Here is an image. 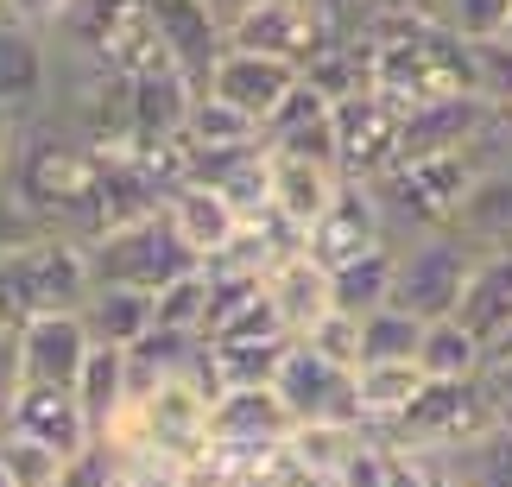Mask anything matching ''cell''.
<instances>
[{"mask_svg": "<svg viewBox=\"0 0 512 487\" xmlns=\"http://www.w3.org/2000/svg\"><path fill=\"white\" fill-rule=\"evenodd\" d=\"M45 38H51V51L102 64L114 76L177 70L165 38H159V7H152V0H70Z\"/></svg>", "mask_w": 512, "mask_h": 487, "instance_id": "cell-1", "label": "cell"}, {"mask_svg": "<svg viewBox=\"0 0 512 487\" xmlns=\"http://www.w3.org/2000/svg\"><path fill=\"white\" fill-rule=\"evenodd\" d=\"M475 171L481 159L475 152H437V159H399L392 171H380L373 197H380V216L392 228V241H411V235H443L456 228L462 216V197L475 190Z\"/></svg>", "mask_w": 512, "mask_h": 487, "instance_id": "cell-2", "label": "cell"}, {"mask_svg": "<svg viewBox=\"0 0 512 487\" xmlns=\"http://www.w3.org/2000/svg\"><path fill=\"white\" fill-rule=\"evenodd\" d=\"M83 260H89L95 285H127V291H152V298H159L171 279H184V272L203 266L184 247V235L171 228L165 203L140 222H121V228H108V235L83 241Z\"/></svg>", "mask_w": 512, "mask_h": 487, "instance_id": "cell-3", "label": "cell"}, {"mask_svg": "<svg viewBox=\"0 0 512 487\" xmlns=\"http://www.w3.org/2000/svg\"><path fill=\"white\" fill-rule=\"evenodd\" d=\"M500 418V405L487 399L481 380H424V393L411 399V412L392 424V431H373L386 443H405L418 456H449V450H468L475 437H487Z\"/></svg>", "mask_w": 512, "mask_h": 487, "instance_id": "cell-4", "label": "cell"}, {"mask_svg": "<svg viewBox=\"0 0 512 487\" xmlns=\"http://www.w3.org/2000/svg\"><path fill=\"white\" fill-rule=\"evenodd\" d=\"M475 260H481V253L468 247L456 228L399 241V279H392V304L411 310L418 323L456 317V304H462V291H468V272H475Z\"/></svg>", "mask_w": 512, "mask_h": 487, "instance_id": "cell-5", "label": "cell"}, {"mask_svg": "<svg viewBox=\"0 0 512 487\" xmlns=\"http://www.w3.org/2000/svg\"><path fill=\"white\" fill-rule=\"evenodd\" d=\"M329 38H342L336 26L323 19L317 0H253L247 13L228 19V45L234 51H266V57H285V64H310Z\"/></svg>", "mask_w": 512, "mask_h": 487, "instance_id": "cell-6", "label": "cell"}, {"mask_svg": "<svg viewBox=\"0 0 512 487\" xmlns=\"http://www.w3.org/2000/svg\"><path fill=\"white\" fill-rule=\"evenodd\" d=\"M475 190L462 197V216H456V235L475 247V253H512V127L500 114V127L475 146Z\"/></svg>", "mask_w": 512, "mask_h": 487, "instance_id": "cell-7", "label": "cell"}, {"mask_svg": "<svg viewBox=\"0 0 512 487\" xmlns=\"http://www.w3.org/2000/svg\"><path fill=\"white\" fill-rule=\"evenodd\" d=\"M386 241H392V228H386L380 197H373L367 178H342L336 203L304 228V253H310V260H323L329 272L348 266V260H361V253H373V247H386Z\"/></svg>", "mask_w": 512, "mask_h": 487, "instance_id": "cell-8", "label": "cell"}, {"mask_svg": "<svg viewBox=\"0 0 512 487\" xmlns=\"http://www.w3.org/2000/svg\"><path fill=\"white\" fill-rule=\"evenodd\" d=\"M279 399L298 412V424H361V393H354V367H336L329 355H317L310 342H291V355L279 367Z\"/></svg>", "mask_w": 512, "mask_h": 487, "instance_id": "cell-9", "label": "cell"}, {"mask_svg": "<svg viewBox=\"0 0 512 487\" xmlns=\"http://www.w3.org/2000/svg\"><path fill=\"white\" fill-rule=\"evenodd\" d=\"M399 133H405V108L386 102L380 89H361L336 102V140H342V178H380L399 165Z\"/></svg>", "mask_w": 512, "mask_h": 487, "instance_id": "cell-10", "label": "cell"}, {"mask_svg": "<svg viewBox=\"0 0 512 487\" xmlns=\"http://www.w3.org/2000/svg\"><path fill=\"white\" fill-rule=\"evenodd\" d=\"M500 127V108L481 95H449V102L405 108L399 159H437V152H475L487 133Z\"/></svg>", "mask_w": 512, "mask_h": 487, "instance_id": "cell-11", "label": "cell"}, {"mask_svg": "<svg viewBox=\"0 0 512 487\" xmlns=\"http://www.w3.org/2000/svg\"><path fill=\"white\" fill-rule=\"evenodd\" d=\"M298 431V412L279 399V386H222L209 405V443L228 450H279Z\"/></svg>", "mask_w": 512, "mask_h": 487, "instance_id": "cell-12", "label": "cell"}, {"mask_svg": "<svg viewBox=\"0 0 512 487\" xmlns=\"http://www.w3.org/2000/svg\"><path fill=\"white\" fill-rule=\"evenodd\" d=\"M266 146L279 159H317V165H336L342 171V140H336V102L323 89H310L298 76V89L285 95L279 108L266 114Z\"/></svg>", "mask_w": 512, "mask_h": 487, "instance_id": "cell-13", "label": "cell"}, {"mask_svg": "<svg viewBox=\"0 0 512 487\" xmlns=\"http://www.w3.org/2000/svg\"><path fill=\"white\" fill-rule=\"evenodd\" d=\"M51 108V38L38 26L0 19V114L19 127Z\"/></svg>", "mask_w": 512, "mask_h": 487, "instance_id": "cell-14", "label": "cell"}, {"mask_svg": "<svg viewBox=\"0 0 512 487\" xmlns=\"http://www.w3.org/2000/svg\"><path fill=\"white\" fill-rule=\"evenodd\" d=\"M19 348H26V386H76L95 336L83 310H38L19 323Z\"/></svg>", "mask_w": 512, "mask_h": 487, "instance_id": "cell-15", "label": "cell"}, {"mask_svg": "<svg viewBox=\"0 0 512 487\" xmlns=\"http://www.w3.org/2000/svg\"><path fill=\"white\" fill-rule=\"evenodd\" d=\"M152 7H159V38H165L171 64L196 89H209V70L228 51V19L215 13V0H152Z\"/></svg>", "mask_w": 512, "mask_h": 487, "instance_id": "cell-16", "label": "cell"}, {"mask_svg": "<svg viewBox=\"0 0 512 487\" xmlns=\"http://www.w3.org/2000/svg\"><path fill=\"white\" fill-rule=\"evenodd\" d=\"M298 64H285V57H266V51H222V64L209 70V89L203 95H222V102H234V108H247L253 121L266 127V114L285 102L291 89H298Z\"/></svg>", "mask_w": 512, "mask_h": 487, "instance_id": "cell-17", "label": "cell"}, {"mask_svg": "<svg viewBox=\"0 0 512 487\" xmlns=\"http://www.w3.org/2000/svg\"><path fill=\"white\" fill-rule=\"evenodd\" d=\"M7 431L38 437L45 450H57L64 462L95 443V424L83 418V405H76L70 386H19V399H13V412H7Z\"/></svg>", "mask_w": 512, "mask_h": 487, "instance_id": "cell-18", "label": "cell"}, {"mask_svg": "<svg viewBox=\"0 0 512 487\" xmlns=\"http://www.w3.org/2000/svg\"><path fill=\"white\" fill-rule=\"evenodd\" d=\"M266 298L279 304V317H285L291 336H310V329H317L329 310H336V279H329L323 260H310L304 247H291V253H279V260H272V272H266Z\"/></svg>", "mask_w": 512, "mask_h": 487, "instance_id": "cell-19", "label": "cell"}, {"mask_svg": "<svg viewBox=\"0 0 512 487\" xmlns=\"http://www.w3.org/2000/svg\"><path fill=\"white\" fill-rule=\"evenodd\" d=\"M165 216H171V228L184 235V247L196 253V260H215V253L241 235V209H234L222 190L196 184V178L165 190Z\"/></svg>", "mask_w": 512, "mask_h": 487, "instance_id": "cell-20", "label": "cell"}, {"mask_svg": "<svg viewBox=\"0 0 512 487\" xmlns=\"http://www.w3.org/2000/svg\"><path fill=\"white\" fill-rule=\"evenodd\" d=\"M342 190V171L336 165H317V159H279L272 152V216L291 222V228H310L336 203Z\"/></svg>", "mask_w": 512, "mask_h": 487, "instance_id": "cell-21", "label": "cell"}, {"mask_svg": "<svg viewBox=\"0 0 512 487\" xmlns=\"http://www.w3.org/2000/svg\"><path fill=\"white\" fill-rule=\"evenodd\" d=\"M354 393H361L367 431H392L411 412V399L424 393V367L418 361H361L354 367Z\"/></svg>", "mask_w": 512, "mask_h": 487, "instance_id": "cell-22", "label": "cell"}, {"mask_svg": "<svg viewBox=\"0 0 512 487\" xmlns=\"http://www.w3.org/2000/svg\"><path fill=\"white\" fill-rule=\"evenodd\" d=\"M70 393H76V405H83V418L95 424V437H102L108 424H114V418H121L127 405H133V367H127V348L95 342Z\"/></svg>", "mask_w": 512, "mask_h": 487, "instance_id": "cell-23", "label": "cell"}, {"mask_svg": "<svg viewBox=\"0 0 512 487\" xmlns=\"http://www.w3.org/2000/svg\"><path fill=\"white\" fill-rule=\"evenodd\" d=\"M456 323L468 336H481V348L512 323V253H481L468 272V291L456 304Z\"/></svg>", "mask_w": 512, "mask_h": 487, "instance_id": "cell-24", "label": "cell"}, {"mask_svg": "<svg viewBox=\"0 0 512 487\" xmlns=\"http://www.w3.org/2000/svg\"><path fill=\"white\" fill-rule=\"evenodd\" d=\"M196 95H203V89H196L184 70L133 76V133H146V140H171V133H184Z\"/></svg>", "mask_w": 512, "mask_h": 487, "instance_id": "cell-25", "label": "cell"}, {"mask_svg": "<svg viewBox=\"0 0 512 487\" xmlns=\"http://www.w3.org/2000/svg\"><path fill=\"white\" fill-rule=\"evenodd\" d=\"M83 323L95 342L108 348H133L152 329V291H127V285H89L83 298Z\"/></svg>", "mask_w": 512, "mask_h": 487, "instance_id": "cell-26", "label": "cell"}, {"mask_svg": "<svg viewBox=\"0 0 512 487\" xmlns=\"http://www.w3.org/2000/svg\"><path fill=\"white\" fill-rule=\"evenodd\" d=\"M336 279V310H348V317H373V310L392 304V279H399V241L373 247L361 253V260H348L329 272Z\"/></svg>", "mask_w": 512, "mask_h": 487, "instance_id": "cell-27", "label": "cell"}, {"mask_svg": "<svg viewBox=\"0 0 512 487\" xmlns=\"http://www.w3.org/2000/svg\"><path fill=\"white\" fill-rule=\"evenodd\" d=\"M266 133L247 108L222 102V95H196L190 102V121H184V146L190 152H234V146H260Z\"/></svg>", "mask_w": 512, "mask_h": 487, "instance_id": "cell-28", "label": "cell"}, {"mask_svg": "<svg viewBox=\"0 0 512 487\" xmlns=\"http://www.w3.org/2000/svg\"><path fill=\"white\" fill-rule=\"evenodd\" d=\"M418 367H424V380H481V336H468V329L456 317H437V323H424V342H418Z\"/></svg>", "mask_w": 512, "mask_h": 487, "instance_id": "cell-29", "label": "cell"}, {"mask_svg": "<svg viewBox=\"0 0 512 487\" xmlns=\"http://www.w3.org/2000/svg\"><path fill=\"white\" fill-rule=\"evenodd\" d=\"M361 443H367V424H329V418H317V424H298L285 450L298 456V462H310V469H317L323 481H336Z\"/></svg>", "mask_w": 512, "mask_h": 487, "instance_id": "cell-30", "label": "cell"}, {"mask_svg": "<svg viewBox=\"0 0 512 487\" xmlns=\"http://www.w3.org/2000/svg\"><path fill=\"white\" fill-rule=\"evenodd\" d=\"M437 462H449L468 487H512V424H494V431L475 437L468 450H449Z\"/></svg>", "mask_w": 512, "mask_h": 487, "instance_id": "cell-31", "label": "cell"}, {"mask_svg": "<svg viewBox=\"0 0 512 487\" xmlns=\"http://www.w3.org/2000/svg\"><path fill=\"white\" fill-rule=\"evenodd\" d=\"M418 342H424V323L399 304L361 317V361H418Z\"/></svg>", "mask_w": 512, "mask_h": 487, "instance_id": "cell-32", "label": "cell"}, {"mask_svg": "<svg viewBox=\"0 0 512 487\" xmlns=\"http://www.w3.org/2000/svg\"><path fill=\"white\" fill-rule=\"evenodd\" d=\"M152 323L203 336V323H209V266H196V272H184V279H171L159 298H152Z\"/></svg>", "mask_w": 512, "mask_h": 487, "instance_id": "cell-33", "label": "cell"}, {"mask_svg": "<svg viewBox=\"0 0 512 487\" xmlns=\"http://www.w3.org/2000/svg\"><path fill=\"white\" fill-rule=\"evenodd\" d=\"M0 469H7V481H13V487H51L57 475H64V456L45 450L38 437L7 431V424H0Z\"/></svg>", "mask_w": 512, "mask_h": 487, "instance_id": "cell-34", "label": "cell"}, {"mask_svg": "<svg viewBox=\"0 0 512 487\" xmlns=\"http://www.w3.org/2000/svg\"><path fill=\"white\" fill-rule=\"evenodd\" d=\"M468 64H475V95L494 108H512V38H481L468 45Z\"/></svg>", "mask_w": 512, "mask_h": 487, "instance_id": "cell-35", "label": "cell"}, {"mask_svg": "<svg viewBox=\"0 0 512 487\" xmlns=\"http://www.w3.org/2000/svg\"><path fill=\"white\" fill-rule=\"evenodd\" d=\"M512 19V0H449L443 26L462 38V45H481V38H500Z\"/></svg>", "mask_w": 512, "mask_h": 487, "instance_id": "cell-36", "label": "cell"}, {"mask_svg": "<svg viewBox=\"0 0 512 487\" xmlns=\"http://www.w3.org/2000/svg\"><path fill=\"white\" fill-rule=\"evenodd\" d=\"M298 342H310L336 367H361V317H348V310H329V317L310 329V336H298Z\"/></svg>", "mask_w": 512, "mask_h": 487, "instance_id": "cell-37", "label": "cell"}, {"mask_svg": "<svg viewBox=\"0 0 512 487\" xmlns=\"http://www.w3.org/2000/svg\"><path fill=\"white\" fill-rule=\"evenodd\" d=\"M121 481V456H114L108 437H95L89 450H76L64 462V475H57V487H114Z\"/></svg>", "mask_w": 512, "mask_h": 487, "instance_id": "cell-38", "label": "cell"}, {"mask_svg": "<svg viewBox=\"0 0 512 487\" xmlns=\"http://www.w3.org/2000/svg\"><path fill=\"white\" fill-rule=\"evenodd\" d=\"M38 235H45V228H38V216L13 197V184H0V260H7V253H19V247H32Z\"/></svg>", "mask_w": 512, "mask_h": 487, "instance_id": "cell-39", "label": "cell"}, {"mask_svg": "<svg viewBox=\"0 0 512 487\" xmlns=\"http://www.w3.org/2000/svg\"><path fill=\"white\" fill-rule=\"evenodd\" d=\"M19 386H26V348H19V323H0V424H7Z\"/></svg>", "mask_w": 512, "mask_h": 487, "instance_id": "cell-40", "label": "cell"}, {"mask_svg": "<svg viewBox=\"0 0 512 487\" xmlns=\"http://www.w3.org/2000/svg\"><path fill=\"white\" fill-rule=\"evenodd\" d=\"M336 487H386V437L367 431V443L348 456V469L336 475Z\"/></svg>", "mask_w": 512, "mask_h": 487, "instance_id": "cell-41", "label": "cell"}, {"mask_svg": "<svg viewBox=\"0 0 512 487\" xmlns=\"http://www.w3.org/2000/svg\"><path fill=\"white\" fill-rule=\"evenodd\" d=\"M386 487H430V456L405 450V443H386Z\"/></svg>", "mask_w": 512, "mask_h": 487, "instance_id": "cell-42", "label": "cell"}, {"mask_svg": "<svg viewBox=\"0 0 512 487\" xmlns=\"http://www.w3.org/2000/svg\"><path fill=\"white\" fill-rule=\"evenodd\" d=\"M0 7H7V19H19V26L51 32V26H57V13H64L70 0H0Z\"/></svg>", "mask_w": 512, "mask_h": 487, "instance_id": "cell-43", "label": "cell"}, {"mask_svg": "<svg viewBox=\"0 0 512 487\" xmlns=\"http://www.w3.org/2000/svg\"><path fill=\"white\" fill-rule=\"evenodd\" d=\"M481 386H487V399L500 405V418L512 424V361H500V367H481Z\"/></svg>", "mask_w": 512, "mask_h": 487, "instance_id": "cell-44", "label": "cell"}, {"mask_svg": "<svg viewBox=\"0 0 512 487\" xmlns=\"http://www.w3.org/2000/svg\"><path fill=\"white\" fill-rule=\"evenodd\" d=\"M13 159H19V121L0 114V184H13Z\"/></svg>", "mask_w": 512, "mask_h": 487, "instance_id": "cell-45", "label": "cell"}, {"mask_svg": "<svg viewBox=\"0 0 512 487\" xmlns=\"http://www.w3.org/2000/svg\"><path fill=\"white\" fill-rule=\"evenodd\" d=\"M481 355H487V367H500V361H512V323H506L500 336H494V342L481 348Z\"/></svg>", "mask_w": 512, "mask_h": 487, "instance_id": "cell-46", "label": "cell"}, {"mask_svg": "<svg viewBox=\"0 0 512 487\" xmlns=\"http://www.w3.org/2000/svg\"><path fill=\"white\" fill-rule=\"evenodd\" d=\"M430 487H468L456 469H449V462H437V456H430Z\"/></svg>", "mask_w": 512, "mask_h": 487, "instance_id": "cell-47", "label": "cell"}, {"mask_svg": "<svg viewBox=\"0 0 512 487\" xmlns=\"http://www.w3.org/2000/svg\"><path fill=\"white\" fill-rule=\"evenodd\" d=\"M253 7V0H215V13H222V19H234V13H247Z\"/></svg>", "mask_w": 512, "mask_h": 487, "instance_id": "cell-48", "label": "cell"}, {"mask_svg": "<svg viewBox=\"0 0 512 487\" xmlns=\"http://www.w3.org/2000/svg\"><path fill=\"white\" fill-rule=\"evenodd\" d=\"M500 38H512V19H506V32H500Z\"/></svg>", "mask_w": 512, "mask_h": 487, "instance_id": "cell-49", "label": "cell"}, {"mask_svg": "<svg viewBox=\"0 0 512 487\" xmlns=\"http://www.w3.org/2000/svg\"><path fill=\"white\" fill-rule=\"evenodd\" d=\"M0 19H7V7H0Z\"/></svg>", "mask_w": 512, "mask_h": 487, "instance_id": "cell-50", "label": "cell"}, {"mask_svg": "<svg viewBox=\"0 0 512 487\" xmlns=\"http://www.w3.org/2000/svg\"><path fill=\"white\" fill-rule=\"evenodd\" d=\"M51 487H57V481H51Z\"/></svg>", "mask_w": 512, "mask_h": 487, "instance_id": "cell-51", "label": "cell"}]
</instances>
